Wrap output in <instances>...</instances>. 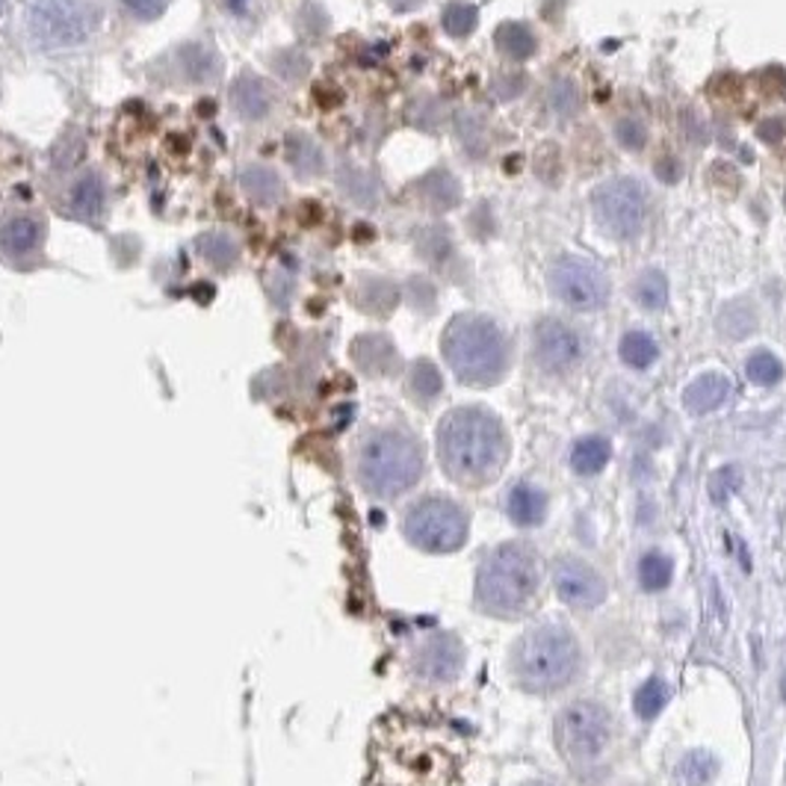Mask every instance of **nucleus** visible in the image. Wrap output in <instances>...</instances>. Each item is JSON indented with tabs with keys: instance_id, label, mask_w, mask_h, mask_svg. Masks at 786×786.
<instances>
[{
	"instance_id": "22",
	"label": "nucleus",
	"mask_w": 786,
	"mask_h": 786,
	"mask_svg": "<svg viewBox=\"0 0 786 786\" xmlns=\"http://www.w3.org/2000/svg\"><path fill=\"white\" fill-rule=\"evenodd\" d=\"M671 574H674V565L671 559L660 550H648V553L639 559V586L645 591H662V588L671 586Z\"/></svg>"
},
{
	"instance_id": "30",
	"label": "nucleus",
	"mask_w": 786,
	"mask_h": 786,
	"mask_svg": "<svg viewBox=\"0 0 786 786\" xmlns=\"http://www.w3.org/2000/svg\"><path fill=\"white\" fill-rule=\"evenodd\" d=\"M409 390L420 402H429L440 394V373L429 361H417L409 373Z\"/></svg>"
},
{
	"instance_id": "2",
	"label": "nucleus",
	"mask_w": 786,
	"mask_h": 786,
	"mask_svg": "<svg viewBox=\"0 0 786 786\" xmlns=\"http://www.w3.org/2000/svg\"><path fill=\"white\" fill-rule=\"evenodd\" d=\"M426 471V456L414 435L402 429H370L355 450V476L376 500L411 491Z\"/></svg>"
},
{
	"instance_id": "18",
	"label": "nucleus",
	"mask_w": 786,
	"mask_h": 786,
	"mask_svg": "<svg viewBox=\"0 0 786 786\" xmlns=\"http://www.w3.org/2000/svg\"><path fill=\"white\" fill-rule=\"evenodd\" d=\"M506 512L517 526H538L545 524L547 517V494L538 491L535 485L517 483L509 491L506 500Z\"/></svg>"
},
{
	"instance_id": "33",
	"label": "nucleus",
	"mask_w": 786,
	"mask_h": 786,
	"mask_svg": "<svg viewBox=\"0 0 786 786\" xmlns=\"http://www.w3.org/2000/svg\"><path fill=\"white\" fill-rule=\"evenodd\" d=\"M550 104H553L556 113H562V116H571L574 110H577L579 98H577V86L571 84V80H559L553 86V92H550Z\"/></svg>"
},
{
	"instance_id": "29",
	"label": "nucleus",
	"mask_w": 786,
	"mask_h": 786,
	"mask_svg": "<svg viewBox=\"0 0 786 786\" xmlns=\"http://www.w3.org/2000/svg\"><path fill=\"white\" fill-rule=\"evenodd\" d=\"M476 22H479V12H476V7H471V3H464V0H456V3H450V7L444 10V30L456 36V39L471 36Z\"/></svg>"
},
{
	"instance_id": "13",
	"label": "nucleus",
	"mask_w": 786,
	"mask_h": 786,
	"mask_svg": "<svg viewBox=\"0 0 786 786\" xmlns=\"http://www.w3.org/2000/svg\"><path fill=\"white\" fill-rule=\"evenodd\" d=\"M464 665V648L459 636L452 633H435L429 639L423 641L417 650V660H414V669H417L420 677L435 683H447L456 681L462 674Z\"/></svg>"
},
{
	"instance_id": "25",
	"label": "nucleus",
	"mask_w": 786,
	"mask_h": 786,
	"mask_svg": "<svg viewBox=\"0 0 786 786\" xmlns=\"http://www.w3.org/2000/svg\"><path fill=\"white\" fill-rule=\"evenodd\" d=\"M497 45H500V51H503L506 57H512V60H526V57L535 51V36L526 24L509 22L497 30Z\"/></svg>"
},
{
	"instance_id": "15",
	"label": "nucleus",
	"mask_w": 786,
	"mask_h": 786,
	"mask_svg": "<svg viewBox=\"0 0 786 786\" xmlns=\"http://www.w3.org/2000/svg\"><path fill=\"white\" fill-rule=\"evenodd\" d=\"M107 210V187L101 175L86 172L68 189V213L80 222H101Z\"/></svg>"
},
{
	"instance_id": "7",
	"label": "nucleus",
	"mask_w": 786,
	"mask_h": 786,
	"mask_svg": "<svg viewBox=\"0 0 786 786\" xmlns=\"http://www.w3.org/2000/svg\"><path fill=\"white\" fill-rule=\"evenodd\" d=\"M98 12L89 0H27V27L45 48L86 42Z\"/></svg>"
},
{
	"instance_id": "34",
	"label": "nucleus",
	"mask_w": 786,
	"mask_h": 786,
	"mask_svg": "<svg viewBox=\"0 0 786 786\" xmlns=\"http://www.w3.org/2000/svg\"><path fill=\"white\" fill-rule=\"evenodd\" d=\"M736 488H739V473H736V467H722V471L713 473L710 494H713L719 503H724V500H727Z\"/></svg>"
},
{
	"instance_id": "20",
	"label": "nucleus",
	"mask_w": 786,
	"mask_h": 786,
	"mask_svg": "<svg viewBox=\"0 0 786 786\" xmlns=\"http://www.w3.org/2000/svg\"><path fill=\"white\" fill-rule=\"evenodd\" d=\"M240 184L242 189H246V196L252 201H258V204H275V201L284 196L282 178L275 175V169L261 166V163L242 169Z\"/></svg>"
},
{
	"instance_id": "8",
	"label": "nucleus",
	"mask_w": 786,
	"mask_h": 786,
	"mask_svg": "<svg viewBox=\"0 0 786 786\" xmlns=\"http://www.w3.org/2000/svg\"><path fill=\"white\" fill-rule=\"evenodd\" d=\"M556 745L567 760H595L603 754L612 736V719L595 701L567 703L562 713L556 715Z\"/></svg>"
},
{
	"instance_id": "5",
	"label": "nucleus",
	"mask_w": 786,
	"mask_h": 786,
	"mask_svg": "<svg viewBox=\"0 0 786 786\" xmlns=\"http://www.w3.org/2000/svg\"><path fill=\"white\" fill-rule=\"evenodd\" d=\"M538 591V562L529 547L509 541L488 553L476 574V603L491 615H521Z\"/></svg>"
},
{
	"instance_id": "12",
	"label": "nucleus",
	"mask_w": 786,
	"mask_h": 786,
	"mask_svg": "<svg viewBox=\"0 0 786 786\" xmlns=\"http://www.w3.org/2000/svg\"><path fill=\"white\" fill-rule=\"evenodd\" d=\"M533 355L545 373H567L583 358V340L562 320H541L533 332Z\"/></svg>"
},
{
	"instance_id": "38",
	"label": "nucleus",
	"mask_w": 786,
	"mask_h": 786,
	"mask_svg": "<svg viewBox=\"0 0 786 786\" xmlns=\"http://www.w3.org/2000/svg\"><path fill=\"white\" fill-rule=\"evenodd\" d=\"M524 786H556V784H545V781H535V784H524Z\"/></svg>"
},
{
	"instance_id": "27",
	"label": "nucleus",
	"mask_w": 786,
	"mask_h": 786,
	"mask_svg": "<svg viewBox=\"0 0 786 786\" xmlns=\"http://www.w3.org/2000/svg\"><path fill=\"white\" fill-rule=\"evenodd\" d=\"M745 373L748 378L754 382V385H763V388H772L777 385L781 378H784V364H781V358L772 355V352H754V355L748 358V364H745Z\"/></svg>"
},
{
	"instance_id": "1",
	"label": "nucleus",
	"mask_w": 786,
	"mask_h": 786,
	"mask_svg": "<svg viewBox=\"0 0 786 786\" xmlns=\"http://www.w3.org/2000/svg\"><path fill=\"white\" fill-rule=\"evenodd\" d=\"M438 459L452 483L479 488L494 483L509 462V435L488 409L464 406L440 420Z\"/></svg>"
},
{
	"instance_id": "32",
	"label": "nucleus",
	"mask_w": 786,
	"mask_h": 786,
	"mask_svg": "<svg viewBox=\"0 0 786 786\" xmlns=\"http://www.w3.org/2000/svg\"><path fill=\"white\" fill-rule=\"evenodd\" d=\"M184 65H187V77L189 80H208V77H213L216 74V68H213V57H210L204 48H196V45H189V48H184Z\"/></svg>"
},
{
	"instance_id": "24",
	"label": "nucleus",
	"mask_w": 786,
	"mask_h": 786,
	"mask_svg": "<svg viewBox=\"0 0 786 786\" xmlns=\"http://www.w3.org/2000/svg\"><path fill=\"white\" fill-rule=\"evenodd\" d=\"M633 296L641 308L648 311H660L662 304L669 302V282L660 270H645V273L636 278V287H633Z\"/></svg>"
},
{
	"instance_id": "37",
	"label": "nucleus",
	"mask_w": 786,
	"mask_h": 786,
	"mask_svg": "<svg viewBox=\"0 0 786 786\" xmlns=\"http://www.w3.org/2000/svg\"><path fill=\"white\" fill-rule=\"evenodd\" d=\"M222 3H225V10L232 12V15H237V18H246V15L252 12L254 0H222Z\"/></svg>"
},
{
	"instance_id": "4",
	"label": "nucleus",
	"mask_w": 786,
	"mask_h": 786,
	"mask_svg": "<svg viewBox=\"0 0 786 786\" xmlns=\"http://www.w3.org/2000/svg\"><path fill=\"white\" fill-rule=\"evenodd\" d=\"M579 669V645L562 624H538L514 645L512 671L529 693H553L574 681Z\"/></svg>"
},
{
	"instance_id": "21",
	"label": "nucleus",
	"mask_w": 786,
	"mask_h": 786,
	"mask_svg": "<svg viewBox=\"0 0 786 786\" xmlns=\"http://www.w3.org/2000/svg\"><path fill=\"white\" fill-rule=\"evenodd\" d=\"M621 361L633 370H648L657 358H660V347L648 332H627L621 337Z\"/></svg>"
},
{
	"instance_id": "28",
	"label": "nucleus",
	"mask_w": 786,
	"mask_h": 786,
	"mask_svg": "<svg viewBox=\"0 0 786 786\" xmlns=\"http://www.w3.org/2000/svg\"><path fill=\"white\" fill-rule=\"evenodd\" d=\"M287 158H290V163L296 166V172H302V175H316V172L323 169V154H320V148L308 137H290V142H287Z\"/></svg>"
},
{
	"instance_id": "14",
	"label": "nucleus",
	"mask_w": 786,
	"mask_h": 786,
	"mask_svg": "<svg viewBox=\"0 0 786 786\" xmlns=\"http://www.w3.org/2000/svg\"><path fill=\"white\" fill-rule=\"evenodd\" d=\"M45 222L33 213H18L0 225V254L7 261H24L42 249L45 242Z\"/></svg>"
},
{
	"instance_id": "9",
	"label": "nucleus",
	"mask_w": 786,
	"mask_h": 786,
	"mask_svg": "<svg viewBox=\"0 0 786 786\" xmlns=\"http://www.w3.org/2000/svg\"><path fill=\"white\" fill-rule=\"evenodd\" d=\"M550 290L571 311H600L607 308L612 284L595 261L583 254H562L550 266Z\"/></svg>"
},
{
	"instance_id": "39",
	"label": "nucleus",
	"mask_w": 786,
	"mask_h": 786,
	"mask_svg": "<svg viewBox=\"0 0 786 786\" xmlns=\"http://www.w3.org/2000/svg\"><path fill=\"white\" fill-rule=\"evenodd\" d=\"M0 10H3V0H0Z\"/></svg>"
},
{
	"instance_id": "6",
	"label": "nucleus",
	"mask_w": 786,
	"mask_h": 786,
	"mask_svg": "<svg viewBox=\"0 0 786 786\" xmlns=\"http://www.w3.org/2000/svg\"><path fill=\"white\" fill-rule=\"evenodd\" d=\"M402 535L409 538V545H414L423 553H452L467 541L471 517L450 497L429 494V497H420L406 509Z\"/></svg>"
},
{
	"instance_id": "11",
	"label": "nucleus",
	"mask_w": 786,
	"mask_h": 786,
	"mask_svg": "<svg viewBox=\"0 0 786 786\" xmlns=\"http://www.w3.org/2000/svg\"><path fill=\"white\" fill-rule=\"evenodd\" d=\"M553 586L562 603L574 609H595L607 600V583L579 556H559L553 562Z\"/></svg>"
},
{
	"instance_id": "19",
	"label": "nucleus",
	"mask_w": 786,
	"mask_h": 786,
	"mask_svg": "<svg viewBox=\"0 0 786 786\" xmlns=\"http://www.w3.org/2000/svg\"><path fill=\"white\" fill-rule=\"evenodd\" d=\"M609 459H612V447L603 435H586L571 447V467L579 476H595L607 467Z\"/></svg>"
},
{
	"instance_id": "36",
	"label": "nucleus",
	"mask_w": 786,
	"mask_h": 786,
	"mask_svg": "<svg viewBox=\"0 0 786 786\" xmlns=\"http://www.w3.org/2000/svg\"><path fill=\"white\" fill-rule=\"evenodd\" d=\"M615 134H619L621 146L627 148H641L648 142V130H645V125H641L639 118H624V122H619Z\"/></svg>"
},
{
	"instance_id": "31",
	"label": "nucleus",
	"mask_w": 786,
	"mask_h": 786,
	"mask_svg": "<svg viewBox=\"0 0 786 786\" xmlns=\"http://www.w3.org/2000/svg\"><path fill=\"white\" fill-rule=\"evenodd\" d=\"M713 772H715L713 757L698 751V754H689L683 760L681 772H677V781H681L683 786H703L710 777H713Z\"/></svg>"
},
{
	"instance_id": "17",
	"label": "nucleus",
	"mask_w": 786,
	"mask_h": 786,
	"mask_svg": "<svg viewBox=\"0 0 786 786\" xmlns=\"http://www.w3.org/2000/svg\"><path fill=\"white\" fill-rule=\"evenodd\" d=\"M232 104L242 118L258 122V118L270 116V110H273V95H270L266 84L258 80L254 74H240V77L234 80Z\"/></svg>"
},
{
	"instance_id": "35",
	"label": "nucleus",
	"mask_w": 786,
	"mask_h": 786,
	"mask_svg": "<svg viewBox=\"0 0 786 786\" xmlns=\"http://www.w3.org/2000/svg\"><path fill=\"white\" fill-rule=\"evenodd\" d=\"M122 3H125V10L130 12L134 18H139V22H154L169 7V0H122Z\"/></svg>"
},
{
	"instance_id": "10",
	"label": "nucleus",
	"mask_w": 786,
	"mask_h": 786,
	"mask_svg": "<svg viewBox=\"0 0 786 786\" xmlns=\"http://www.w3.org/2000/svg\"><path fill=\"white\" fill-rule=\"evenodd\" d=\"M595 220L612 240H633L645 225L648 213V196L633 178L603 180L595 196Z\"/></svg>"
},
{
	"instance_id": "3",
	"label": "nucleus",
	"mask_w": 786,
	"mask_h": 786,
	"mask_svg": "<svg viewBox=\"0 0 786 786\" xmlns=\"http://www.w3.org/2000/svg\"><path fill=\"white\" fill-rule=\"evenodd\" d=\"M440 349L452 373L473 388L500 382L509 367V340L488 316H456L444 332Z\"/></svg>"
},
{
	"instance_id": "16",
	"label": "nucleus",
	"mask_w": 786,
	"mask_h": 786,
	"mask_svg": "<svg viewBox=\"0 0 786 786\" xmlns=\"http://www.w3.org/2000/svg\"><path fill=\"white\" fill-rule=\"evenodd\" d=\"M731 397V378L722 376V373H703V376H698L686 388V394H683V406H686V411L689 414H710V411H715L719 406H724V399Z\"/></svg>"
},
{
	"instance_id": "26",
	"label": "nucleus",
	"mask_w": 786,
	"mask_h": 786,
	"mask_svg": "<svg viewBox=\"0 0 786 786\" xmlns=\"http://www.w3.org/2000/svg\"><path fill=\"white\" fill-rule=\"evenodd\" d=\"M199 252L204 261L213 263L216 270H228L240 258V246L228 237V234H204L199 240Z\"/></svg>"
},
{
	"instance_id": "23",
	"label": "nucleus",
	"mask_w": 786,
	"mask_h": 786,
	"mask_svg": "<svg viewBox=\"0 0 786 786\" xmlns=\"http://www.w3.org/2000/svg\"><path fill=\"white\" fill-rule=\"evenodd\" d=\"M671 693H669V683L660 681V677H650L648 683H641L639 693L633 698V707H636V715L650 722V719H657V715L665 710V703H669Z\"/></svg>"
}]
</instances>
